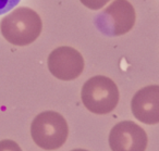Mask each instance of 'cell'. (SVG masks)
<instances>
[{"instance_id": "6da1fadb", "label": "cell", "mask_w": 159, "mask_h": 151, "mask_svg": "<svg viewBox=\"0 0 159 151\" xmlns=\"http://www.w3.org/2000/svg\"><path fill=\"white\" fill-rule=\"evenodd\" d=\"M43 29V22L37 12L27 7H20L1 20L0 31L3 38L14 46L23 47L34 42Z\"/></svg>"}, {"instance_id": "7a4b0ae2", "label": "cell", "mask_w": 159, "mask_h": 151, "mask_svg": "<svg viewBox=\"0 0 159 151\" xmlns=\"http://www.w3.org/2000/svg\"><path fill=\"white\" fill-rule=\"evenodd\" d=\"M82 102L89 111L95 114H108L119 103V89L111 78L102 75L91 77L85 82L81 91Z\"/></svg>"}, {"instance_id": "3957f363", "label": "cell", "mask_w": 159, "mask_h": 151, "mask_svg": "<svg viewBox=\"0 0 159 151\" xmlns=\"http://www.w3.org/2000/svg\"><path fill=\"white\" fill-rule=\"evenodd\" d=\"M34 142L45 150L61 148L68 139L69 126L66 118L55 111H45L35 116L31 125Z\"/></svg>"}, {"instance_id": "277c9868", "label": "cell", "mask_w": 159, "mask_h": 151, "mask_svg": "<svg viewBox=\"0 0 159 151\" xmlns=\"http://www.w3.org/2000/svg\"><path fill=\"white\" fill-rule=\"evenodd\" d=\"M136 13L128 0H113L95 19L98 31L106 36H121L133 29Z\"/></svg>"}, {"instance_id": "5b68a950", "label": "cell", "mask_w": 159, "mask_h": 151, "mask_svg": "<svg viewBox=\"0 0 159 151\" xmlns=\"http://www.w3.org/2000/svg\"><path fill=\"white\" fill-rule=\"evenodd\" d=\"M50 73L61 81H73L84 70V59L82 55L69 46H61L50 52L47 60Z\"/></svg>"}, {"instance_id": "8992f818", "label": "cell", "mask_w": 159, "mask_h": 151, "mask_svg": "<svg viewBox=\"0 0 159 151\" xmlns=\"http://www.w3.org/2000/svg\"><path fill=\"white\" fill-rule=\"evenodd\" d=\"M148 138L146 131L132 121H122L109 134V146L112 151H145Z\"/></svg>"}, {"instance_id": "52a82bcc", "label": "cell", "mask_w": 159, "mask_h": 151, "mask_svg": "<svg viewBox=\"0 0 159 151\" xmlns=\"http://www.w3.org/2000/svg\"><path fill=\"white\" fill-rule=\"evenodd\" d=\"M132 113L136 120L147 125L159 123V85L139 89L131 101Z\"/></svg>"}, {"instance_id": "ba28073f", "label": "cell", "mask_w": 159, "mask_h": 151, "mask_svg": "<svg viewBox=\"0 0 159 151\" xmlns=\"http://www.w3.org/2000/svg\"><path fill=\"white\" fill-rule=\"evenodd\" d=\"M83 6L91 10H99L102 9L110 0H80Z\"/></svg>"}, {"instance_id": "9c48e42d", "label": "cell", "mask_w": 159, "mask_h": 151, "mask_svg": "<svg viewBox=\"0 0 159 151\" xmlns=\"http://www.w3.org/2000/svg\"><path fill=\"white\" fill-rule=\"evenodd\" d=\"M0 151H22V149L13 140L3 139L0 141Z\"/></svg>"}, {"instance_id": "30bf717a", "label": "cell", "mask_w": 159, "mask_h": 151, "mask_svg": "<svg viewBox=\"0 0 159 151\" xmlns=\"http://www.w3.org/2000/svg\"><path fill=\"white\" fill-rule=\"evenodd\" d=\"M21 0H0V16L16 8Z\"/></svg>"}, {"instance_id": "8fae6325", "label": "cell", "mask_w": 159, "mask_h": 151, "mask_svg": "<svg viewBox=\"0 0 159 151\" xmlns=\"http://www.w3.org/2000/svg\"><path fill=\"white\" fill-rule=\"evenodd\" d=\"M72 151H89V150H84V149H74Z\"/></svg>"}]
</instances>
